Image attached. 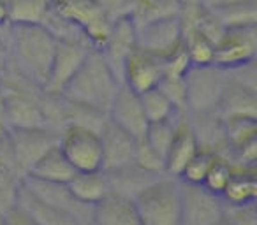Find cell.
Here are the masks:
<instances>
[{
	"mask_svg": "<svg viewBox=\"0 0 257 225\" xmlns=\"http://www.w3.org/2000/svg\"><path fill=\"white\" fill-rule=\"evenodd\" d=\"M88 44L76 43V41H57V50L51 62L50 74L43 86V92L48 95H62L67 83L78 72L81 64L85 62L86 55L90 53Z\"/></svg>",
	"mask_w": 257,
	"mask_h": 225,
	"instance_id": "ba28073f",
	"label": "cell"
},
{
	"mask_svg": "<svg viewBox=\"0 0 257 225\" xmlns=\"http://www.w3.org/2000/svg\"><path fill=\"white\" fill-rule=\"evenodd\" d=\"M182 225H215L224 216V200L203 185L180 181Z\"/></svg>",
	"mask_w": 257,
	"mask_h": 225,
	"instance_id": "52a82bcc",
	"label": "cell"
},
{
	"mask_svg": "<svg viewBox=\"0 0 257 225\" xmlns=\"http://www.w3.org/2000/svg\"><path fill=\"white\" fill-rule=\"evenodd\" d=\"M217 115L222 120H257V88H252V86H246L243 83L227 78L220 102L217 106Z\"/></svg>",
	"mask_w": 257,
	"mask_h": 225,
	"instance_id": "2e32d148",
	"label": "cell"
},
{
	"mask_svg": "<svg viewBox=\"0 0 257 225\" xmlns=\"http://www.w3.org/2000/svg\"><path fill=\"white\" fill-rule=\"evenodd\" d=\"M9 139L13 144L16 162L25 176L27 171L46 153L50 148L57 146L60 134L50 127H37V129H9Z\"/></svg>",
	"mask_w": 257,
	"mask_h": 225,
	"instance_id": "9c48e42d",
	"label": "cell"
},
{
	"mask_svg": "<svg viewBox=\"0 0 257 225\" xmlns=\"http://www.w3.org/2000/svg\"><path fill=\"white\" fill-rule=\"evenodd\" d=\"M100 148H102V171H116L134 164L136 137L121 130L109 120H106L99 132Z\"/></svg>",
	"mask_w": 257,
	"mask_h": 225,
	"instance_id": "9a60e30c",
	"label": "cell"
},
{
	"mask_svg": "<svg viewBox=\"0 0 257 225\" xmlns=\"http://www.w3.org/2000/svg\"><path fill=\"white\" fill-rule=\"evenodd\" d=\"M0 218H2L4 225H39L32 218V214H30L25 207L20 206L18 202L13 207H9L4 214H0Z\"/></svg>",
	"mask_w": 257,
	"mask_h": 225,
	"instance_id": "e575fe53",
	"label": "cell"
},
{
	"mask_svg": "<svg viewBox=\"0 0 257 225\" xmlns=\"http://www.w3.org/2000/svg\"><path fill=\"white\" fill-rule=\"evenodd\" d=\"M157 88L173 102L178 111L187 113V92H185V76H169L164 74Z\"/></svg>",
	"mask_w": 257,
	"mask_h": 225,
	"instance_id": "4dcf8cb0",
	"label": "cell"
},
{
	"mask_svg": "<svg viewBox=\"0 0 257 225\" xmlns=\"http://www.w3.org/2000/svg\"><path fill=\"white\" fill-rule=\"evenodd\" d=\"M9 23V15H8V2L0 0V27H4Z\"/></svg>",
	"mask_w": 257,
	"mask_h": 225,
	"instance_id": "74e56055",
	"label": "cell"
},
{
	"mask_svg": "<svg viewBox=\"0 0 257 225\" xmlns=\"http://www.w3.org/2000/svg\"><path fill=\"white\" fill-rule=\"evenodd\" d=\"M9 25V23H8ZM0 27V78L9 67V51H8V37H6V27Z\"/></svg>",
	"mask_w": 257,
	"mask_h": 225,
	"instance_id": "d590c367",
	"label": "cell"
},
{
	"mask_svg": "<svg viewBox=\"0 0 257 225\" xmlns=\"http://www.w3.org/2000/svg\"><path fill=\"white\" fill-rule=\"evenodd\" d=\"M106 176H107V181H109L111 193L127 197V199H134L150 183H154L155 179L164 174H152V172H147L138 167V165L131 164L127 167L116 169V171H107Z\"/></svg>",
	"mask_w": 257,
	"mask_h": 225,
	"instance_id": "ffe728a7",
	"label": "cell"
},
{
	"mask_svg": "<svg viewBox=\"0 0 257 225\" xmlns=\"http://www.w3.org/2000/svg\"><path fill=\"white\" fill-rule=\"evenodd\" d=\"M199 2L206 9H222V8H229V6H234V4L250 2V0H199Z\"/></svg>",
	"mask_w": 257,
	"mask_h": 225,
	"instance_id": "8d00e7d4",
	"label": "cell"
},
{
	"mask_svg": "<svg viewBox=\"0 0 257 225\" xmlns=\"http://www.w3.org/2000/svg\"><path fill=\"white\" fill-rule=\"evenodd\" d=\"M141 225H182L180 179L161 176L134 197Z\"/></svg>",
	"mask_w": 257,
	"mask_h": 225,
	"instance_id": "3957f363",
	"label": "cell"
},
{
	"mask_svg": "<svg viewBox=\"0 0 257 225\" xmlns=\"http://www.w3.org/2000/svg\"><path fill=\"white\" fill-rule=\"evenodd\" d=\"M222 200L229 206L253 204L257 199V178L253 169L232 167V174L222 192Z\"/></svg>",
	"mask_w": 257,
	"mask_h": 225,
	"instance_id": "603a6c76",
	"label": "cell"
},
{
	"mask_svg": "<svg viewBox=\"0 0 257 225\" xmlns=\"http://www.w3.org/2000/svg\"><path fill=\"white\" fill-rule=\"evenodd\" d=\"M74 174H76V171L67 162V158L64 157L60 146L57 144V146L50 148V150L27 171L25 176L39 179V181L67 185ZM25 176H23V178H25Z\"/></svg>",
	"mask_w": 257,
	"mask_h": 225,
	"instance_id": "d6986e66",
	"label": "cell"
},
{
	"mask_svg": "<svg viewBox=\"0 0 257 225\" xmlns=\"http://www.w3.org/2000/svg\"><path fill=\"white\" fill-rule=\"evenodd\" d=\"M107 120L136 139L145 136L148 127V120L143 113L140 95L125 85H120L118 92L114 93L109 109H107Z\"/></svg>",
	"mask_w": 257,
	"mask_h": 225,
	"instance_id": "7c38bea8",
	"label": "cell"
},
{
	"mask_svg": "<svg viewBox=\"0 0 257 225\" xmlns=\"http://www.w3.org/2000/svg\"><path fill=\"white\" fill-rule=\"evenodd\" d=\"M182 0H133L128 18L136 29L161 20L180 16Z\"/></svg>",
	"mask_w": 257,
	"mask_h": 225,
	"instance_id": "7402d4cb",
	"label": "cell"
},
{
	"mask_svg": "<svg viewBox=\"0 0 257 225\" xmlns=\"http://www.w3.org/2000/svg\"><path fill=\"white\" fill-rule=\"evenodd\" d=\"M95 2L106 13L111 22H114L118 18H123V16H128L131 6H133V0H95Z\"/></svg>",
	"mask_w": 257,
	"mask_h": 225,
	"instance_id": "836d02e7",
	"label": "cell"
},
{
	"mask_svg": "<svg viewBox=\"0 0 257 225\" xmlns=\"http://www.w3.org/2000/svg\"><path fill=\"white\" fill-rule=\"evenodd\" d=\"M231 174H232V165L229 164L225 158L217 157L213 164H211L206 178H204L203 186L210 190V192L217 193V195H222V192H224Z\"/></svg>",
	"mask_w": 257,
	"mask_h": 225,
	"instance_id": "1f68e13d",
	"label": "cell"
},
{
	"mask_svg": "<svg viewBox=\"0 0 257 225\" xmlns=\"http://www.w3.org/2000/svg\"><path fill=\"white\" fill-rule=\"evenodd\" d=\"M78 2H83V0H51V4H53V6H57V8H62V6L78 4Z\"/></svg>",
	"mask_w": 257,
	"mask_h": 225,
	"instance_id": "f35d334b",
	"label": "cell"
},
{
	"mask_svg": "<svg viewBox=\"0 0 257 225\" xmlns=\"http://www.w3.org/2000/svg\"><path fill=\"white\" fill-rule=\"evenodd\" d=\"M0 225H4V221H2V218H0Z\"/></svg>",
	"mask_w": 257,
	"mask_h": 225,
	"instance_id": "7bdbcfd3",
	"label": "cell"
},
{
	"mask_svg": "<svg viewBox=\"0 0 257 225\" xmlns=\"http://www.w3.org/2000/svg\"><path fill=\"white\" fill-rule=\"evenodd\" d=\"M162 76H164L162 58L136 50L127 58V62L123 65L121 85H125L134 93L141 95V93L148 92V90L157 88Z\"/></svg>",
	"mask_w": 257,
	"mask_h": 225,
	"instance_id": "5bb4252c",
	"label": "cell"
},
{
	"mask_svg": "<svg viewBox=\"0 0 257 225\" xmlns=\"http://www.w3.org/2000/svg\"><path fill=\"white\" fill-rule=\"evenodd\" d=\"M197 151H199V144H197L192 127H190L189 113H185L176 125L175 137L166 153V174L178 178L185 165L197 155Z\"/></svg>",
	"mask_w": 257,
	"mask_h": 225,
	"instance_id": "e0dca14e",
	"label": "cell"
},
{
	"mask_svg": "<svg viewBox=\"0 0 257 225\" xmlns=\"http://www.w3.org/2000/svg\"><path fill=\"white\" fill-rule=\"evenodd\" d=\"M51 0H8L11 25H43L51 11Z\"/></svg>",
	"mask_w": 257,
	"mask_h": 225,
	"instance_id": "d4e9b609",
	"label": "cell"
},
{
	"mask_svg": "<svg viewBox=\"0 0 257 225\" xmlns=\"http://www.w3.org/2000/svg\"><path fill=\"white\" fill-rule=\"evenodd\" d=\"M215 225H231V223H229V221L225 220L224 216H222V218H220V221H217V223H215Z\"/></svg>",
	"mask_w": 257,
	"mask_h": 225,
	"instance_id": "b9f144b4",
	"label": "cell"
},
{
	"mask_svg": "<svg viewBox=\"0 0 257 225\" xmlns=\"http://www.w3.org/2000/svg\"><path fill=\"white\" fill-rule=\"evenodd\" d=\"M141 106H143V113L147 116L148 123H155V122H164V120H171L173 116H176L178 111L173 102L161 92L159 88H152L148 92L141 93L140 95Z\"/></svg>",
	"mask_w": 257,
	"mask_h": 225,
	"instance_id": "4316f807",
	"label": "cell"
},
{
	"mask_svg": "<svg viewBox=\"0 0 257 225\" xmlns=\"http://www.w3.org/2000/svg\"><path fill=\"white\" fill-rule=\"evenodd\" d=\"M257 57V30L255 27L225 29L215 44L213 65L222 71H232L241 65L252 64Z\"/></svg>",
	"mask_w": 257,
	"mask_h": 225,
	"instance_id": "8992f818",
	"label": "cell"
},
{
	"mask_svg": "<svg viewBox=\"0 0 257 225\" xmlns=\"http://www.w3.org/2000/svg\"><path fill=\"white\" fill-rule=\"evenodd\" d=\"M121 83L106 64L99 50H90L85 62L62 92V97L79 106L106 113Z\"/></svg>",
	"mask_w": 257,
	"mask_h": 225,
	"instance_id": "7a4b0ae2",
	"label": "cell"
},
{
	"mask_svg": "<svg viewBox=\"0 0 257 225\" xmlns=\"http://www.w3.org/2000/svg\"><path fill=\"white\" fill-rule=\"evenodd\" d=\"M134 165L152 174H166V162L143 137L136 139V151H134Z\"/></svg>",
	"mask_w": 257,
	"mask_h": 225,
	"instance_id": "f546056e",
	"label": "cell"
},
{
	"mask_svg": "<svg viewBox=\"0 0 257 225\" xmlns=\"http://www.w3.org/2000/svg\"><path fill=\"white\" fill-rule=\"evenodd\" d=\"M183 115H185V113H178V115L173 116L171 120L148 123V127H147V132H145L143 139L164 158V162H166V153H168L173 137H175L176 125H178L180 118H182Z\"/></svg>",
	"mask_w": 257,
	"mask_h": 225,
	"instance_id": "83f0119b",
	"label": "cell"
},
{
	"mask_svg": "<svg viewBox=\"0 0 257 225\" xmlns=\"http://www.w3.org/2000/svg\"><path fill=\"white\" fill-rule=\"evenodd\" d=\"M138 50L136 41V27L131 22L128 16L118 18L113 22L109 30V36L104 41V44L99 48L100 55L104 57L106 64L114 72L118 81L121 83V72L127 58Z\"/></svg>",
	"mask_w": 257,
	"mask_h": 225,
	"instance_id": "30bf717a",
	"label": "cell"
},
{
	"mask_svg": "<svg viewBox=\"0 0 257 225\" xmlns=\"http://www.w3.org/2000/svg\"><path fill=\"white\" fill-rule=\"evenodd\" d=\"M9 67L43 90L57 50V39L44 25L6 27Z\"/></svg>",
	"mask_w": 257,
	"mask_h": 225,
	"instance_id": "6da1fadb",
	"label": "cell"
},
{
	"mask_svg": "<svg viewBox=\"0 0 257 225\" xmlns=\"http://www.w3.org/2000/svg\"><path fill=\"white\" fill-rule=\"evenodd\" d=\"M0 120L4 122V100H2V93H0Z\"/></svg>",
	"mask_w": 257,
	"mask_h": 225,
	"instance_id": "60d3db41",
	"label": "cell"
},
{
	"mask_svg": "<svg viewBox=\"0 0 257 225\" xmlns=\"http://www.w3.org/2000/svg\"><path fill=\"white\" fill-rule=\"evenodd\" d=\"M182 23L178 16L136 29L138 50L159 58H166L182 46Z\"/></svg>",
	"mask_w": 257,
	"mask_h": 225,
	"instance_id": "8fae6325",
	"label": "cell"
},
{
	"mask_svg": "<svg viewBox=\"0 0 257 225\" xmlns=\"http://www.w3.org/2000/svg\"><path fill=\"white\" fill-rule=\"evenodd\" d=\"M224 218L231 225H257L255 202L241 204V206L224 204Z\"/></svg>",
	"mask_w": 257,
	"mask_h": 225,
	"instance_id": "d6a6232c",
	"label": "cell"
},
{
	"mask_svg": "<svg viewBox=\"0 0 257 225\" xmlns=\"http://www.w3.org/2000/svg\"><path fill=\"white\" fill-rule=\"evenodd\" d=\"M18 204L22 207H25L39 225H81L72 214L65 213V211H62V209H57V207L50 206V204L43 202V200H39L37 197H34L32 193L23 186V183L18 193Z\"/></svg>",
	"mask_w": 257,
	"mask_h": 225,
	"instance_id": "cb8c5ba5",
	"label": "cell"
},
{
	"mask_svg": "<svg viewBox=\"0 0 257 225\" xmlns=\"http://www.w3.org/2000/svg\"><path fill=\"white\" fill-rule=\"evenodd\" d=\"M67 188L76 200L86 206H95L111 193L109 181L104 171L76 172L67 183Z\"/></svg>",
	"mask_w": 257,
	"mask_h": 225,
	"instance_id": "44dd1931",
	"label": "cell"
},
{
	"mask_svg": "<svg viewBox=\"0 0 257 225\" xmlns=\"http://www.w3.org/2000/svg\"><path fill=\"white\" fill-rule=\"evenodd\" d=\"M215 158H217V155L210 153V151L199 150L196 157L185 165V169L178 176V179L182 183H189V185H203L204 178H206Z\"/></svg>",
	"mask_w": 257,
	"mask_h": 225,
	"instance_id": "f1b7e54d",
	"label": "cell"
},
{
	"mask_svg": "<svg viewBox=\"0 0 257 225\" xmlns=\"http://www.w3.org/2000/svg\"><path fill=\"white\" fill-rule=\"evenodd\" d=\"M8 125H6V123L4 122H2V120H0V137H2V136H6V134H8Z\"/></svg>",
	"mask_w": 257,
	"mask_h": 225,
	"instance_id": "ab89813d",
	"label": "cell"
},
{
	"mask_svg": "<svg viewBox=\"0 0 257 225\" xmlns=\"http://www.w3.org/2000/svg\"><path fill=\"white\" fill-rule=\"evenodd\" d=\"M227 83V72L217 65L190 67L185 74L187 113H217L222 92Z\"/></svg>",
	"mask_w": 257,
	"mask_h": 225,
	"instance_id": "277c9868",
	"label": "cell"
},
{
	"mask_svg": "<svg viewBox=\"0 0 257 225\" xmlns=\"http://www.w3.org/2000/svg\"><path fill=\"white\" fill-rule=\"evenodd\" d=\"M224 29H238V27H255L257 23V0L234 4L222 9H210Z\"/></svg>",
	"mask_w": 257,
	"mask_h": 225,
	"instance_id": "484cf974",
	"label": "cell"
},
{
	"mask_svg": "<svg viewBox=\"0 0 257 225\" xmlns=\"http://www.w3.org/2000/svg\"><path fill=\"white\" fill-rule=\"evenodd\" d=\"M58 146L76 172L102 171V148L95 130L67 125L60 132Z\"/></svg>",
	"mask_w": 257,
	"mask_h": 225,
	"instance_id": "5b68a950",
	"label": "cell"
},
{
	"mask_svg": "<svg viewBox=\"0 0 257 225\" xmlns=\"http://www.w3.org/2000/svg\"><path fill=\"white\" fill-rule=\"evenodd\" d=\"M90 225H141L133 199L109 193L92 207Z\"/></svg>",
	"mask_w": 257,
	"mask_h": 225,
	"instance_id": "ac0fdd59",
	"label": "cell"
},
{
	"mask_svg": "<svg viewBox=\"0 0 257 225\" xmlns=\"http://www.w3.org/2000/svg\"><path fill=\"white\" fill-rule=\"evenodd\" d=\"M22 183H23V186L39 200L57 207V209H62V211H65V213L72 214L81 225H90L93 206H86V204H81L79 200H76L74 197H72V193L69 192L67 185L39 181V179L29 178V176H25V178L22 179Z\"/></svg>",
	"mask_w": 257,
	"mask_h": 225,
	"instance_id": "4fadbf2b",
	"label": "cell"
}]
</instances>
